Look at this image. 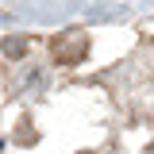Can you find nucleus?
I'll return each instance as SVG.
<instances>
[{
    "label": "nucleus",
    "mask_w": 154,
    "mask_h": 154,
    "mask_svg": "<svg viewBox=\"0 0 154 154\" xmlns=\"http://www.w3.org/2000/svg\"><path fill=\"white\" fill-rule=\"evenodd\" d=\"M143 154H154V146H146V150H143Z\"/></svg>",
    "instance_id": "4"
},
{
    "label": "nucleus",
    "mask_w": 154,
    "mask_h": 154,
    "mask_svg": "<svg viewBox=\"0 0 154 154\" xmlns=\"http://www.w3.org/2000/svg\"><path fill=\"white\" fill-rule=\"evenodd\" d=\"M0 50H4V58H12V62H23V58H27V50H31V42H27L23 35H4Z\"/></svg>",
    "instance_id": "2"
},
{
    "label": "nucleus",
    "mask_w": 154,
    "mask_h": 154,
    "mask_svg": "<svg viewBox=\"0 0 154 154\" xmlns=\"http://www.w3.org/2000/svg\"><path fill=\"white\" fill-rule=\"evenodd\" d=\"M16 143H27V146H31V143H38V131L31 127V119H27V116L19 119V127H16Z\"/></svg>",
    "instance_id": "3"
},
{
    "label": "nucleus",
    "mask_w": 154,
    "mask_h": 154,
    "mask_svg": "<svg viewBox=\"0 0 154 154\" xmlns=\"http://www.w3.org/2000/svg\"><path fill=\"white\" fill-rule=\"evenodd\" d=\"M85 54H89V31H81V27H69V31L50 38L54 66H77V62H85Z\"/></svg>",
    "instance_id": "1"
}]
</instances>
